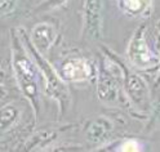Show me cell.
<instances>
[{
  "mask_svg": "<svg viewBox=\"0 0 160 152\" xmlns=\"http://www.w3.org/2000/svg\"><path fill=\"white\" fill-rule=\"evenodd\" d=\"M127 56L131 65L139 70H151L159 67L160 58L150 48L146 39V25H141L129 42Z\"/></svg>",
  "mask_w": 160,
  "mask_h": 152,
  "instance_id": "5",
  "label": "cell"
},
{
  "mask_svg": "<svg viewBox=\"0 0 160 152\" xmlns=\"http://www.w3.org/2000/svg\"><path fill=\"white\" fill-rule=\"evenodd\" d=\"M22 111V106L17 102H8L0 107V137L18 124Z\"/></svg>",
  "mask_w": 160,
  "mask_h": 152,
  "instance_id": "11",
  "label": "cell"
},
{
  "mask_svg": "<svg viewBox=\"0 0 160 152\" xmlns=\"http://www.w3.org/2000/svg\"><path fill=\"white\" fill-rule=\"evenodd\" d=\"M11 59L16 83L22 96L28 101L34 111V117L38 119L40 108V72L34 58L28 53L17 30L12 31L11 37Z\"/></svg>",
  "mask_w": 160,
  "mask_h": 152,
  "instance_id": "1",
  "label": "cell"
},
{
  "mask_svg": "<svg viewBox=\"0 0 160 152\" xmlns=\"http://www.w3.org/2000/svg\"><path fill=\"white\" fill-rule=\"evenodd\" d=\"M17 32L39 68L40 76L44 80L45 93L58 103L59 112H61V115H63L70 108V105H71V94H70V90H68L66 83L62 80V77L59 76L58 71L49 63V61L44 57V54H42L32 45V43L30 42V37L25 30L18 28Z\"/></svg>",
  "mask_w": 160,
  "mask_h": 152,
  "instance_id": "2",
  "label": "cell"
},
{
  "mask_svg": "<svg viewBox=\"0 0 160 152\" xmlns=\"http://www.w3.org/2000/svg\"><path fill=\"white\" fill-rule=\"evenodd\" d=\"M58 138V131L53 128H43L30 137L23 148L26 151H42L47 150L49 147H52V143L56 142Z\"/></svg>",
  "mask_w": 160,
  "mask_h": 152,
  "instance_id": "10",
  "label": "cell"
},
{
  "mask_svg": "<svg viewBox=\"0 0 160 152\" xmlns=\"http://www.w3.org/2000/svg\"><path fill=\"white\" fill-rule=\"evenodd\" d=\"M118 63L122 70V81H123V90L124 96L127 97L128 102L131 103L136 110L141 112H148L151 110V93L150 88L145 80L138 74L127 67L124 62H122L118 57Z\"/></svg>",
  "mask_w": 160,
  "mask_h": 152,
  "instance_id": "4",
  "label": "cell"
},
{
  "mask_svg": "<svg viewBox=\"0 0 160 152\" xmlns=\"http://www.w3.org/2000/svg\"><path fill=\"white\" fill-rule=\"evenodd\" d=\"M160 126V98L151 106V117L147 125V130H154Z\"/></svg>",
  "mask_w": 160,
  "mask_h": 152,
  "instance_id": "15",
  "label": "cell"
},
{
  "mask_svg": "<svg viewBox=\"0 0 160 152\" xmlns=\"http://www.w3.org/2000/svg\"><path fill=\"white\" fill-rule=\"evenodd\" d=\"M59 76L65 83H80L92 80L97 75L94 63L85 57H68L59 66Z\"/></svg>",
  "mask_w": 160,
  "mask_h": 152,
  "instance_id": "6",
  "label": "cell"
},
{
  "mask_svg": "<svg viewBox=\"0 0 160 152\" xmlns=\"http://www.w3.org/2000/svg\"><path fill=\"white\" fill-rule=\"evenodd\" d=\"M123 81L122 70L118 63L116 54L105 50L103 62L97 74V96L98 99L107 105L122 103Z\"/></svg>",
  "mask_w": 160,
  "mask_h": 152,
  "instance_id": "3",
  "label": "cell"
},
{
  "mask_svg": "<svg viewBox=\"0 0 160 152\" xmlns=\"http://www.w3.org/2000/svg\"><path fill=\"white\" fill-rule=\"evenodd\" d=\"M67 2H68V0H43V2L38 5V8L35 9V12H49V11H53V9L63 7Z\"/></svg>",
  "mask_w": 160,
  "mask_h": 152,
  "instance_id": "14",
  "label": "cell"
},
{
  "mask_svg": "<svg viewBox=\"0 0 160 152\" xmlns=\"http://www.w3.org/2000/svg\"><path fill=\"white\" fill-rule=\"evenodd\" d=\"M158 31H159V43H160V22L158 23ZM159 58H160V57H159ZM159 67H160V65H159ZM159 84H160V74H159V77H158V80H156V84H155V85L158 86Z\"/></svg>",
  "mask_w": 160,
  "mask_h": 152,
  "instance_id": "18",
  "label": "cell"
},
{
  "mask_svg": "<svg viewBox=\"0 0 160 152\" xmlns=\"http://www.w3.org/2000/svg\"><path fill=\"white\" fill-rule=\"evenodd\" d=\"M17 0H0V16L11 13L16 8Z\"/></svg>",
  "mask_w": 160,
  "mask_h": 152,
  "instance_id": "16",
  "label": "cell"
},
{
  "mask_svg": "<svg viewBox=\"0 0 160 152\" xmlns=\"http://www.w3.org/2000/svg\"><path fill=\"white\" fill-rule=\"evenodd\" d=\"M114 131V123L107 116H97L87 124L84 129L85 139L91 145H103L111 138Z\"/></svg>",
  "mask_w": 160,
  "mask_h": 152,
  "instance_id": "8",
  "label": "cell"
},
{
  "mask_svg": "<svg viewBox=\"0 0 160 152\" xmlns=\"http://www.w3.org/2000/svg\"><path fill=\"white\" fill-rule=\"evenodd\" d=\"M145 147V145L141 140H138L136 138H125L122 142L115 146L114 151H119V152H139L142 151Z\"/></svg>",
  "mask_w": 160,
  "mask_h": 152,
  "instance_id": "13",
  "label": "cell"
},
{
  "mask_svg": "<svg viewBox=\"0 0 160 152\" xmlns=\"http://www.w3.org/2000/svg\"><path fill=\"white\" fill-rule=\"evenodd\" d=\"M7 96H8V90H7V88L4 86V84L0 83V101L5 99Z\"/></svg>",
  "mask_w": 160,
  "mask_h": 152,
  "instance_id": "17",
  "label": "cell"
},
{
  "mask_svg": "<svg viewBox=\"0 0 160 152\" xmlns=\"http://www.w3.org/2000/svg\"><path fill=\"white\" fill-rule=\"evenodd\" d=\"M102 0H84L83 7V37L99 40L102 37L103 5Z\"/></svg>",
  "mask_w": 160,
  "mask_h": 152,
  "instance_id": "7",
  "label": "cell"
},
{
  "mask_svg": "<svg viewBox=\"0 0 160 152\" xmlns=\"http://www.w3.org/2000/svg\"><path fill=\"white\" fill-rule=\"evenodd\" d=\"M120 8L133 17L143 16L151 8V0H118Z\"/></svg>",
  "mask_w": 160,
  "mask_h": 152,
  "instance_id": "12",
  "label": "cell"
},
{
  "mask_svg": "<svg viewBox=\"0 0 160 152\" xmlns=\"http://www.w3.org/2000/svg\"><path fill=\"white\" fill-rule=\"evenodd\" d=\"M30 42L42 54H45L53 47L58 37V31L54 25L49 22H39L30 31Z\"/></svg>",
  "mask_w": 160,
  "mask_h": 152,
  "instance_id": "9",
  "label": "cell"
}]
</instances>
